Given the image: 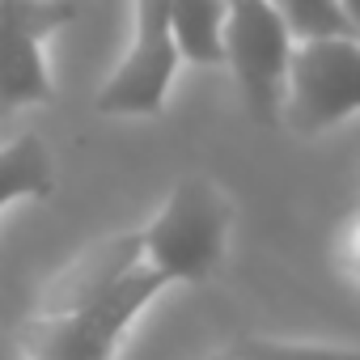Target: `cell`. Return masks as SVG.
<instances>
[{
	"label": "cell",
	"instance_id": "cell-1",
	"mask_svg": "<svg viewBox=\"0 0 360 360\" xmlns=\"http://www.w3.org/2000/svg\"><path fill=\"white\" fill-rule=\"evenodd\" d=\"M233 225V204L204 174L178 178L161 212L140 229L144 267H153L165 284H200L225 259Z\"/></svg>",
	"mask_w": 360,
	"mask_h": 360
},
{
	"label": "cell",
	"instance_id": "cell-2",
	"mask_svg": "<svg viewBox=\"0 0 360 360\" xmlns=\"http://www.w3.org/2000/svg\"><path fill=\"white\" fill-rule=\"evenodd\" d=\"M165 288V280L153 267H136L123 276L102 301L60 314V318H39L22 335V360H110L123 330L136 322V314Z\"/></svg>",
	"mask_w": 360,
	"mask_h": 360
},
{
	"label": "cell",
	"instance_id": "cell-3",
	"mask_svg": "<svg viewBox=\"0 0 360 360\" xmlns=\"http://www.w3.org/2000/svg\"><path fill=\"white\" fill-rule=\"evenodd\" d=\"M292 39L271 0H225V64L242 85V102L255 123H276Z\"/></svg>",
	"mask_w": 360,
	"mask_h": 360
},
{
	"label": "cell",
	"instance_id": "cell-4",
	"mask_svg": "<svg viewBox=\"0 0 360 360\" xmlns=\"http://www.w3.org/2000/svg\"><path fill=\"white\" fill-rule=\"evenodd\" d=\"M284 119L292 131L314 136L360 110V39L297 43L284 77Z\"/></svg>",
	"mask_w": 360,
	"mask_h": 360
},
{
	"label": "cell",
	"instance_id": "cell-5",
	"mask_svg": "<svg viewBox=\"0 0 360 360\" xmlns=\"http://www.w3.org/2000/svg\"><path fill=\"white\" fill-rule=\"evenodd\" d=\"M72 18L68 0H0V115L56 98L39 47Z\"/></svg>",
	"mask_w": 360,
	"mask_h": 360
},
{
	"label": "cell",
	"instance_id": "cell-6",
	"mask_svg": "<svg viewBox=\"0 0 360 360\" xmlns=\"http://www.w3.org/2000/svg\"><path fill=\"white\" fill-rule=\"evenodd\" d=\"M178 68L169 34V0H136V34L123 64L98 94V115H161Z\"/></svg>",
	"mask_w": 360,
	"mask_h": 360
},
{
	"label": "cell",
	"instance_id": "cell-7",
	"mask_svg": "<svg viewBox=\"0 0 360 360\" xmlns=\"http://www.w3.org/2000/svg\"><path fill=\"white\" fill-rule=\"evenodd\" d=\"M144 263L140 250V229L127 233H110L102 242H94L89 250H81L72 263H64L43 288H39V318H60V314H77L94 301H102L123 276H131Z\"/></svg>",
	"mask_w": 360,
	"mask_h": 360
},
{
	"label": "cell",
	"instance_id": "cell-8",
	"mask_svg": "<svg viewBox=\"0 0 360 360\" xmlns=\"http://www.w3.org/2000/svg\"><path fill=\"white\" fill-rule=\"evenodd\" d=\"M169 34L178 60L225 64V0H169Z\"/></svg>",
	"mask_w": 360,
	"mask_h": 360
},
{
	"label": "cell",
	"instance_id": "cell-9",
	"mask_svg": "<svg viewBox=\"0 0 360 360\" xmlns=\"http://www.w3.org/2000/svg\"><path fill=\"white\" fill-rule=\"evenodd\" d=\"M56 191L51 153L34 131L13 136L0 144V208L13 200H47Z\"/></svg>",
	"mask_w": 360,
	"mask_h": 360
},
{
	"label": "cell",
	"instance_id": "cell-10",
	"mask_svg": "<svg viewBox=\"0 0 360 360\" xmlns=\"http://www.w3.org/2000/svg\"><path fill=\"white\" fill-rule=\"evenodd\" d=\"M271 9L280 13L284 30L292 43H326V39H356L347 26L339 0H271Z\"/></svg>",
	"mask_w": 360,
	"mask_h": 360
},
{
	"label": "cell",
	"instance_id": "cell-11",
	"mask_svg": "<svg viewBox=\"0 0 360 360\" xmlns=\"http://www.w3.org/2000/svg\"><path fill=\"white\" fill-rule=\"evenodd\" d=\"M238 360H360V347H339V343H301V339H238L233 352Z\"/></svg>",
	"mask_w": 360,
	"mask_h": 360
},
{
	"label": "cell",
	"instance_id": "cell-12",
	"mask_svg": "<svg viewBox=\"0 0 360 360\" xmlns=\"http://www.w3.org/2000/svg\"><path fill=\"white\" fill-rule=\"evenodd\" d=\"M339 259H343V267L360 280V212L347 221V229H343V242H339Z\"/></svg>",
	"mask_w": 360,
	"mask_h": 360
},
{
	"label": "cell",
	"instance_id": "cell-13",
	"mask_svg": "<svg viewBox=\"0 0 360 360\" xmlns=\"http://www.w3.org/2000/svg\"><path fill=\"white\" fill-rule=\"evenodd\" d=\"M339 9H343L347 26H352V30H356V39H360V0H339Z\"/></svg>",
	"mask_w": 360,
	"mask_h": 360
},
{
	"label": "cell",
	"instance_id": "cell-14",
	"mask_svg": "<svg viewBox=\"0 0 360 360\" xmlns=\"http://www.w3.org/2000/svg\"><path fill=\"white\" fill-rule=\"evenodd\" d=\"M212 360H238V356H229V352H225V356H212Z\"/></svg>",
	"mask_w": 360,
	"mask_h": 360
}]
</instances>
